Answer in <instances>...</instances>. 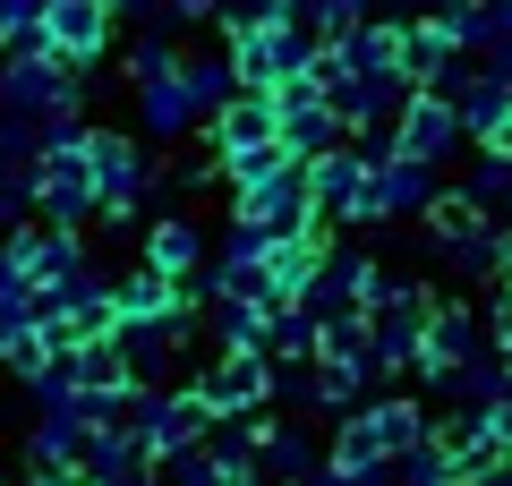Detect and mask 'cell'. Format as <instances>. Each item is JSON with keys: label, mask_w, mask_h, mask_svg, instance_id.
I'll use <instances>...</instances> for the list:
<instances>
[{"label": "cell", "mask_w": 512, "mask_h": 486, "mask_svg": "<svg viewBox=\"0 0 512 486\" xmlns=\"http://www.w3.org/2000/svg\"><path fill=\"white\" fill-rule=\"evenodd\" d=\"M35 214H43V222H86V214H103V197H94V154H86V128H77V111L43 120Z\"/></svg>", "instance_id": "cell-1"}, {"label": "cell", "mask_w": 512, "mask_h": 486, "mask_svg": "<svg viewBox=\"0 0 512 486\" xmlns=\"http://www.w3.org/2000/svg\"><path fill=\"white\" fill-rule=\"evenodd\" d=\"M419 239L461 273V282H487L495 273V205L470 188H436V205L419 214Z\"/></svg>", "instance_id": "cell-2"}, {"label": "cell", "mask_w": 512, "mask_h": 486, "mask_svg": "<svg viewBox=\"0 0 512 486\" xmlns=\"http://www.w3.org/2000/svg\"><path fill=\"white\" fill-rule=\"evenodd\" d=\"M427 427H436V418H427L410 393L359 401V410H342V418H333V461H350V469H376V461H393V452H410Z\"/></svg>", "instance_id": "cell-3"}, {"label": "cell", "mask_w": 512, "mask_h": 486, "mask_svg": "<svg viewBox=\"0 0 512 486\" xmlns=\"http://www.w3.org/2000/svg\"><path fill=\"white\" fill-rule=\"evenodd\" d=\"M427 307H436V290L427 282H402V273H376V290H367V342H376V367L384 376H402V367H419V342H427Z\"/></svg>", "instance_id": "cell-4"}, {"label": "cell", "mask_w": 512, "mask_h": 486, "mask_svg": "<svg viewBox=\"0 0 512 486\" xmlns=\"http://www.w3.org/2000/svg\"><path fill=\"white\" fill-rule=\"evenodd\" d=\"M427 205H436V162L402 154V145H384V154H367V188H359V222H350V231L419 222Z\"/></svg>", "instance_id": "cell-5"}, {"label": "cell", "mask_w": 512, "mask_h": 486, "mask_svg": "<svg viewBox=\"0 0 512 486\" xmlns=\"http://www.w3.org/2000/svg\"><path fill=\"white\" fill-rule=\"evenodd\" d=\"M86 69H69V60H52L43 43H26V52L0 60V111H26V120H60V111L86 103Z\"/></svg>", "instance_id": "cell-6"}, {"label": "cell", "mask_w": 512, "mask_h": 486, "mask_svg": "<svg viewBox=\"0 0 512 486\" xmlns=\"http://www.w3.org/2000/svg\"><path fill=\"white\" fill-rule=\"evenodd\" d=\"M316 26L308 18H274V26H248V35H231V69H239V86H256V94H274V86H291L299 69L316 60Z\"/></svg>", "instance_id": "cell-7"}, {"label": "cell", "mask_w": 512, "mask_h": 486, "mask_svg": "<svg viewBox=\"0 0 512 486\" xmlns=\"http://www.w3.org/2000/svg\"><path fill=\"white\" fill-rule=\"evenodd\" d=\"M86 154H94V197H103V214H146V197H154L146 137H128V128H86Z\"/></svg>", "instance_id": "cell-8"}, {"label": "cell", "mask_w": 512, "mask_h": 486, "mask_svg": "<svg viewBox=\"0 0 512 486\" xmlns=\"http://www.w3.org/2000/svg\"><path fill=\"white\" fill-rule=\"evenodd\" d=\"M111 26H120L111 0H43L35 43H43L52 60H69V69H94V60L111 52Z\"/></svg>", "instance_id": "cell-9"}, {"label": "cell", "mask_w": 512, "mask_h": 486, "mask_svg": "<svg viewBox=\"0 0 512 486\" xmlns=\"http://www.w3.org/2000/svg\"><path fill=\"white\" fill-rule=\"evenodd\" d=\"M299 171H308L316 222H325V231H350V222H359V188H367V145L342 137V145H325V154H308Z\"/></svg>", "instance_id": "cell-10"}, {"label": "cell", "mask_w": 512, "mask_h": 486, "mask_svg": "<svg viewBox=\"0 0 512 486\" xmlns=\"http://www.w3.org/2000/svg\"><path fill=\"white\" fill-rule=\"evenodd\" d=\"M214 418H222V410L197 393V384H188V393H154V384H146V401H137V444L163 461V452L205 444V435H214Z\"/></svg>", "instance_id": "cell-11"}, {"label": "cell", "mask_w": 512, "mask_h": 486, "mask_svg": "<svg viewBox=\"0 0 512 486\" xmlns=\"http://www.w3.org/2000/svg\"><path fill=\"white\" fill-rule=\"evenodd\" d=\"M197 393L214 401L222 418L231 410H265V401H274V359H265V350H214V359L197 367Z\"/></svg>", "instance_id": "cell-12"}, {"label": "cell", "mask_w": 512, "mask_h": 486, "mask_svg": "<svg viewBox=\"0 0 512 486\" xmlns=\"http://www.w3.org/2000/svg\"><path fill=\"white\" fill-rule=\"evenodd\" d=\"M274 137H282V103H274V94H256V86H239L231 103L205 120V154H214V162L256 154V145H274Z\"/></svg>", "instance_id": "cell-13"}, {"label": "cell", "mask_w": 512, "mask_h": 486, "mask_svg": "<svg viewBox=\"0 0 512 486\" xmlns=\"http://www.w3.org/2000/svg\"><path fill=\"white\" fill-rule=\"evenodd\" d=\"M197 120H205V103H197V86H188V60H171V69L137 77V128H146L154 145L188 137V128H197Z\"/></svg>", "instance_id": "cell-14"}, {"label": "cell", "mask_w": 512, "mask_h": 486, "mask_svg": "<svg viewBox=\"0 0 512 486\" xmlns=\"http://www.w3.org/2000/svg\"><path fill=\"white\" fill-rule=\"evenodd\" d=\"M478 342H487L478 307H470V299H436V307H427V342H419V367H410V376H419L427 393H436V384H444V367H453V359H470Z\"/></svg>", "instance_id": "cell-15"}, {"label": "cell", "mask_w": 512, "mask_h": 486, "mask_svg": "<svg viewBox=\"0 0 512 486\" xmlns=\"http://www.w3.org/2000/svg\"><path fill=\"white\" fill-rule=\"evenodd\" d=\"M376 273L384 265H367L359 248H325V265H316V282L299 290V307H308L316 324H325V316H359L367 290H376Z\"/></svg>", "instance_id": "cell-16"}, {"label": "cell", "mask_w": 512, "mask_h": 486, "mask_svg": "<svg viewBox=\"0 0 512 486\" xmlns=\"http://www.w3.org/2000/svg\"><path fill=\"white\" fill-rule=\"evenodd\" d=\"M461 137H470V128H461V103H444V94H427V86L410 94L402 120H393V145H402V154H419V162H453Z\"/></svg>", "instance_id": "cell-17"}, {"label": "cell", "mask_w": 512, "mask_h": 486, "mask_svg": "<svg viewBox=\"0 0 512 486\" xmlns=\"http://www.w3.org/2000/svg\"><path fill=\"white\" fill-rule=\"evenodd\" d=\"M94 393H60V401H43L35 410V435H26V461H86V444H94Z\"/></svg>", "instance_id": "cell-18"}, {"label": "cell", "mask_w": 512, "mask_h": 486, "mask_svg": "<svg viewBox=\"0 0 512 486\" xmlns=\"http://www.w3.org/2000/svg\"><path fill=\"white\" fill-rule=\"evenodd\" d=\"M9 248L26 256V273H35V282H77V273L94 265L86 256V239H77V222H18V231H9Z\"/></svg>", "instance_id": "cell-19"}, {"label": "cell", "mask_w": 512, "mask_h": 486, "mask_svg": "<svg viewBox=\"0 0 512 486\" xmlns=\"http://www.w3.org/2000/svg\"><path fill=\"white\" fill-rule=\"evenodd\" d=\"M444 410H495V401L512 393V367H504V342H478L470 359H453L444 367Z\"/></svg>", "instance_id": "cell-20"}, {"label": "cell", "mask_w": 512, "mask_h": 486, "mask_svg": "<svg viewBox=\"0 0 512 486\" xmlns=\"http://www.w3.org/2000/svg\"><path fill=\"white\" fill-rule=\"evenodd\" d=\"M146 265L171 273V282H205V265H214V239L197 231V214H163L146 231Z\"/></svg>", "instance_id": "cell-21"}, {"label": "cell", "mask_w": 512, "mask_h": 486, "mask_svg": "<svg viewBox=\"0 0 512 486\" xmlns=\"http://www.w3.org/2000/svg\"><path fill=\"white\" fill-rule=\"evenodd\" d=\"M325 452H333V444H316L308 418H274V410H265V452H256V469H265V478H316V469H325Z\"/></svg>", "instance_id": "cell-22"}, {"label": "cell", "mask_w": 512, "mask_h": 486, "mask_svg": "<svg viewBox=\"0 0 512 486\" xmlns=\"http://www.w3.org/2000/svg\"><path fill=\"white\" fill-rule=\"evenodd\" d=\"M470 52L461 43V26H453V9H427V18H410V43H402V69H410V86H436L453 60Z\"/></svg>", "instance_id": "cell-23"}, {"label": "cell", "mask_w": 512, "mask_h": 486, "mask_svg": "<svg viewBox=\"0 0 512 486\" xmlns=\"http://www.w3.org/2000/svg\"><path fill=\"white\" fill-rule=\"evenodd\" d=\"M197 333V307H171V316L154 324H120V342H128V367H137V384H154L171 359H180V342Z\"/></svg>", "instance_id": "cell-24"}, {"label": "cell", "mask_w": 512, "mask_h": 486, "mask_svg": "<svg viewBox=\"0 0 512 486\" xmlns=\"http://www.w3.org/2000/svg\"><path fill=\"white\" fill-rule=\"evenodd\" d=\"M436 435H444V452H453L461 478H478V469L504 461V435H495V418H487V410H444V418H436Z\"/></svg>", "instance_id": "cell-25"}, {"label": "cell", "mask_w": 512, "mask_h": 486, "mask_svg": "<svg viewBox=\"0 0 512 486\" xmlns=\"http://www.w3.org/2000/svg\"><path fill=\"white\" fill-rule=\"evenodd\" d=\"M111 299H120V324H154V316H171V307L197 299V282H171V273L137 265L128 282H111Z\"/></svg>", "instance_id": "cell-26"}, {"label": "cell", "mask_w": 512, "mask_h": 486, "mask_svg": "<svg viewBox=\"0 0 512 486\" xmlns=\"http://www.w3.org/2000/svg\"><path fill=\"white\" fill-rule=\"evenodd\" d=\"M69 376L77 393H120V384H137V367H128L120 333H94V342H69Z\"/></svg>", "instance_id": "cell-27"}, {"label": "cell", "mask_w": 512, "mask_h": 486, "mask_svg": "<svg viewBox=\"0 0 512 486\" xmlns=\"http://www.w3.org/2000/svg\"><path fill=\"white\" fill-rule=\"evenodd\" d=\"M316 265H325V231H291V239H274V248H265V273H274L282 299H299V290L316 282Z\"/></svg>", "instance_id": "cell-28"}, {"label": "cell", "mask_w": 512, "mask_h": 486, "mask_svg": "<svg viewBox=\"0 0 512 486\" xmlns=\"http://www.w3.org/2000/svg\"><path fill=\"white\" fill-rule=\"evenodd\" d=\"M316 333H325V324H316L299 299H282L274 316H265V359H316Z\"/></svg>", "instance_id": "cell-29"}, {"label": "cell", "mask_w": 512, "mask_h": 486, "mask_svg": "<svg viewBox=\"0 0 512 486\" xmlns=\"http://www.w3.org/2000/svg\"><path fill=\"white\" fill-rule=\"evenodd\" d=\"M265 316L274 307H248V299H205V324H214L222 350H265Z\"/></svg>", "instance_id": "cell-30"}, {"label": "cell", "mask_w": 512, "mask_h": 486, "mask_svg": "<svg viewBox=\"0 0 512 486\" xmlns=\"http://www.w3.org/2000/svg\"><path fill=\"white\" fill-rule=\"evenodd\" d=\"M453 103H461V128H470V137H495V120L512 111V86H504V77H487V69H478L470 86L453 94Z\"/></svg>", "instance_id": "cell-31"}, {"label": "cell", "mask_w": 512, "mask_h": 486, "mask_svg": "<svg viewBox=\"0 0 512 486\" xmlns=\"http://www.w3.org/2000/svg\"><path fill=\"white\" fill-rule=\"evenodd\" d=\"M188 86H197V103H205V120H214L222 103L239 94V69H231V43L222 52H188Z\"/></svg>", "instance_id": "cell-32"}, {"label": "cell", "mask_w": 512, "mask_h": 486, "mask_svg": "<svg viewBox=\"0 0 512 486\" xmlns=\"http://www.w3.org/2000/svg\"><path fill=\"white\" fill-rule=\"evenodd\" d=\"M393 478L402 486H444V478H461V469H453V452H444V435L427 427L410 452H393Z\"/></svg>", "instance_id": "cell-33"}, {"label": "cell", "mask_w": 512, "mask_h": 486, "mask_svg": "<svg viewBox=\"0 0 512 486\" xmlns=\"http://www.w3.org/2000/svg\"><path fill=\"white\" fill-rule=\"evenodd\" d=\"M35 299H43V282L26 273V256L0 248V324H35Z\"/></svg>", "instance_id": "cell-34"}, {"label": "cell", "mask_w": 512, "mask_h": 486, "mask_svg": "<svg viewBox=\"0 0 512 486\" xmlns=\"http://www.w3.org/2000/svg\"><path fill=\"white\" fill-rule=\"evenodd\" d=\"M274 18H291V0H214V35L222 43L248 35V26H274Z\"/></svg>", "instance_id": "cell-35"}, {"label": "cell", "mask_w": 512, "mask_h": 486, "mask_svg": "<svg viewBox=\"0 0 512 486\" xmlns=\"http://www.w3.org/2000/svg\"><path fill=\"white\" fill-rule=\"evenodd\" d=\"M470 197H487V205H512V154L478 145V162H470Z\"/></svg>", "instance_id": "cell-36"}, {"label": "cell", "mask_w": 512, "mask_h": 486, "mask_svg": "<svg viewBox=\"0 0 512 486\" xmlns=\"http://www.w3.org/2000/svg\"><path fill=\"white\" fill-rule=\"evenodd\" d=\"M43 26V0H0V52H26Z\"/></svg>", "instance_id": "cell-37"}, {"label": "cell", "mask_w": 512, "mask_h": 486, "mask_svg": "<svg viewBox=\"0 0 512 486\" xmlns=\"http://www.w3.org/2000/svg\"><path fill=\"white\" fill-rule=\"evenodd\" d=\"M26 205H35V180H18V171H0V248H9V231L26 222Z\"/></svg>", "instance_id": "cell-38"}, {"label": "cell", "mask_w": 512, "mask_h": 486, "mask_svg": "<svg viewBox=\"0 0 512 486\" xmlns=\"http://www.w3.org/2000/svg\"><path fill=\"white\" fill-rule=\"evenodd\" d=\"M487 333L512 342V273H495V299H487Z\"/></svg>", "instance_id": "cell-39"}, {"label": "cell", "mask_w": 512, "mask_h": 486, "mask_svg": "<svg viewBox=\"0 0 512 486\" xmlns=\"http://www.w3.org/2000/svg\"><path fill=\"white\" fill-rule=\"evenodd\" d=\"M26 486H94V478H86V461H35Z\"/></svg>", "instance_id": "cell-40"}, {"label": "cell", "mask_w": 512, "mask_h": 486, "mask_svg": "<svg viewBox=\"0 0 512 486\" xmlns=\"http://www.w3.org/2000/svg\"><path fill=\"white\" fill-rule=\"evenodd\" d=\"M171 18H188V26H214V0H171Z\"/></svg>", "instance_id": "cell-41"}, {"label": "cell", "mask_w": 512, "mask_h": 486, "mask_svg": "<svg viewBox=\"0 0 512 486\" xmlns=\"http://www.w3.org/2000/svg\"><path fill=\"white\" fill-rule=\"evenodd\" d=\"M495 273H512V222H495Z\"/></svg>", "instance_id": "cell-42"}, {"label": "cell", "mask_w": 512, "mask_h": 486, "mask_svg": "<svg viewBox=\"0 0 512 486\" xmlns=\"http://www.w3.org/2000/svg\"><path fill=\"white\" fill-rule=\"evenodd\" d=\"M470 486H512V452H504V461H495V469H478Z\"/></svg>", "instance_id": "cell-43"}, {"label": "cell", "mask_w": 512, "mask_h": 486, "mask_svg": "<svg viewBox=\"0 0 512 486\" xmlns=\"http://www.w3.org/2000/svg\"><path fill=\"white\" fill-rule=\"evenodd\" d=\"M436 9H470V0H436Z\"/></svg>", "instance_id": "cell-44"}, {"label": "cell", "mask_w": 512, "mask_h": 486, "mask_svg": "<svg viewBox=\"0 0 512 486\" xmlns=\"http://www.w3.org/2000/svg\"><path fill=\"white\" fill-rule=\"evenodd\" d=\"M444 486H470V478H444Z\"/></svg>", "instance_id": "cell-45"}, {"label": "cell", "mask_w": 512, "mask_h": 486, "mask_svg": "<svg viewBox=\"0 0 512 486\" xmlns=\"http://www.w3.org/2000/svg\"><path fill=\"white\" fill-rule=\"evenodd\" d=\"M504 367H512V342H504Z\"/></svg>", "instance_id": "cell-46"}, {"label": "cell", "mask_w": 512, "mask_h": 486, "mask_svg": "<svg viewBox=\"0 0 512 486\" xmlns=\"http://www.w3.org/2000/svg\"><path fill=\"white\" fill-rule=\"evenodd\" d=\"M504 214H512V205H504Z\"/></svg>", "instance_id": "cell-47"}, {"label": "cell", "mask_w": 512, "mask_h": 486, "mask_svg": "<svg viewBox=\"0 0 512 486\" xmlns=\"http://www.w3.org/2000/svg\"><path fill=\"white\" fill-rule=\"evenodd\" d=\"M0 486H9V478H0Z\"/></svg>", "instance_id": "cell-48"}]
</instances>
